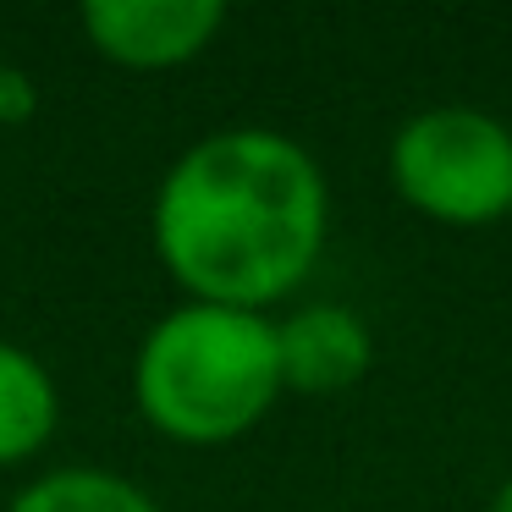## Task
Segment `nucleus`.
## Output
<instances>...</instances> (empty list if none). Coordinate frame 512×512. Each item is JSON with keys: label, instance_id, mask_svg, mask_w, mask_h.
<instances>
[{"label": "nucleus", "instance_id": "7ed1b4c3", "mask_svg": "<svg viewBox=\"0 0 512 512\" xmlns=\"http://www.w3.org/2000/svg\"><path fill=\"white\" fill-rule=\"evenodd\" d=\"M391 188L441 226H496L512 215V127L474 105H430L391 133Z\"/></svg>", "mask_w": 512, "mask_h": 512}, {"label": "nucleus", "instance_id": "f257e3e1", "mask_svg": "<svg viewBox=\"0 0 512 512\" xmlns=\"http://www.w3.org/2000/svg\"><path fill=\"white\" fill-rule=\"evenodd\" d=\"M149 232L188 303L265 314L320 265L331 188L298 138L276 127H221L166 166Z\"/></svg>", "mask_w": 512, "mask_h": 512}, {"label": "nucleus", "instance_id": "0eeeda50", "mask_svg": "<svg viewBox=\"0 0 512 512\" xmlns=\"http://www.w3.org/2000/svg\"><path fill=\"white\" fill-rule=\"evenodd\" d=\"M6 512H160V507L138 479L116 474V468L67 463L39 474L34 485H23Z\"/></svg>", "mask_w": 512, "mask_h": 512}, {"label": "nucleus", "instance_id": "20e7f679", "mask_svg": "<svg viewBox=\"0 0 512 512\" xmlns=\"http://www.w3.org/2000/svg\"><path fill=\"white\" fill-rule=\"evenodd\" d=\"M83 39L105 61L133 72H166L204 56L226 28L221 0H83Z\"/></svg>", "mask_w": 512, "mask_h": 512}, {"label": "nucleus", "instance_id": "f03ea898", "mask_svg": "<svg viewBox=\"0 0 512 512\" xmlns=\"http://www.w3.org/2000/svg\"><path fill=\"white\" fill-rule=\"evenodd\" d=\"M133 402L166 441L226 446L281 402L276 320L221 303L160 314L133 358Z\"/></svg>", "mask_w": 512, "mask_h": 512}, {"label": "nucleus", "instance_id": "6e6552de", "mask_svg": "<svg viewBox=\"0 0 512 512\" xmlns=\"http://www.w3.org/2000/svg\"><path fill=\"white\" fill-rule=\"evenodd\" d=\"M490 512H512V474L496 485V496H490Z\"/></svg>", "mask_w": 512, "mask_h": 512}, {"label": "nucleus", "instance_id": "423d86ee", "mask_svg": "<svg viewBox=\"0 0 512 512\" xmlns=\"http://www.w3.org/2000/svg\"><path fill=\"white\" fill-rule=\"evenodd\" d=\"M61 397L50 369L28 347L0 342V468L34 457L56 435Z\"/></svg>", "mask_w": 512, "mask_h": 512}, {"label": "nucleus", "instance_id": "39448f33", "mask_svg": "<svg viewBox=\"0 0 512 512\" xmlns=\"http://www.w3.org/2000/svg\"><path fill=\"white\" fill-rule=\"evenodd\" d=\"M276 358H281V391L298 397H336L358 386L375 358V336L342 303H303L287 320H276Z\"/></svg>", "mask_w": 512, "mask_h": 512}]
</instances>
